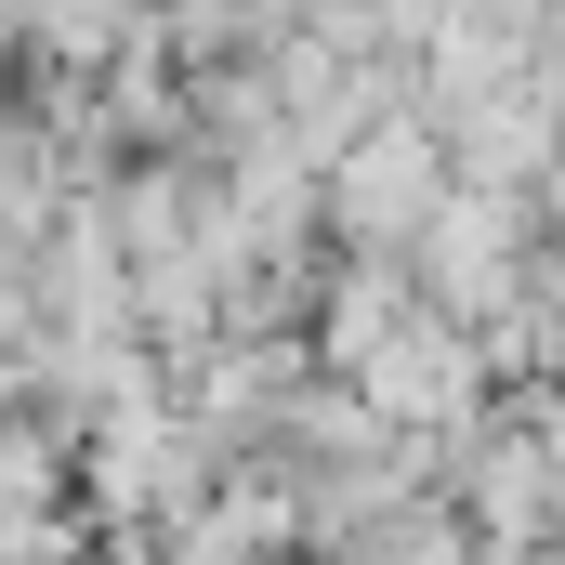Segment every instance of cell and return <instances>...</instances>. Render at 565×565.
<instances>
[{"mask_svg": "<svg viewBox=\"0 0 565 565\" xmlns=\"http://www.w3.org/2000/svg\"><path fill=\"white\" fill-rule=\"evenodd\" d=\"M434 211V145L422 132H369L342 158V224H369V237H408Z\"/></svg>", "mask_w": 565, "mask_h": 565, "instance_id": "obj_1", "label": "cell"}, {"mask_svg": "<svg viewBox=\"0 0 565 565\" xmlns=\"http://www.w3.org/2000/svg\"><path fill=\"white\" fill-rule=\"evenodd\" d=\"M13 26H40L53 53H106L119 40V0H13Z\"/></svg>", "mask_w": 565, "mask_h": 565, "instance_id": "obj_2", "label": "cell"}, {"mask_svg": "<svg viewBox=\"0 0 565 565\" xmlns=\"http://www.w3.org/2000/svg\"><path fill=\"white\" fill-rule=\"evenodd\" d=\"M0 422H13V408H0Z\"/></svg>", "mask_w": 565, "mask_h": 565, "instance_id": "obj_3", "label": "cell"}]
</instances>
